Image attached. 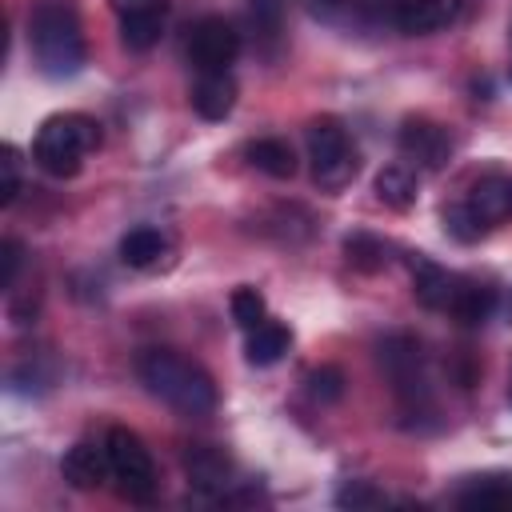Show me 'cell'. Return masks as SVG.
Segmentation results:
<instances>
[{
    "label": "cell",
    "instance_id": "7a4b0ae2",
    "mask_svg": "<svg viewBox=\"0 0 512 512\" xmlns=\"http://www.w3.org/2000/svg\"><path fill=\"white\" fill-rule=\"evenodd\" d=\"M28 48L48 80H68L84 68V28L72 8V0H36L28 12Z\"/></svg>",
    "mask_w": 512,
    "mask_h": 512
},
{
    "label": "cell",
    "instance_id": "603a6c76",
    "mask_svg": "<svg viewBox=\"0 0 512 512\" xmlns=\"http://www.w3.org/2000/svg\"><path fill=\"white\" fill-rule=\"evenodd\" d=\"M460 508H508L512 504V480L504 476H480L468 488L456 492Z\"/></svg>",
    "mask_w": 512,
    "mask_h": 512
},
{
    "label": "cell",
    "instance_id": "cb8c5ba5",
    "mask_svg": "<svg viewBox=\"0 0 512 512\" xmlns=\"http://www.w3.org/2000/svg\"><path fill=\"white\" fill-rule=\"evenodd\" d=\"M264 312H268V308H264V296H260L256 288H248V284H244V288H236V292H232V320H236L244 332H248V328H256L260 320H268Z\"/></svg>",
    "mask_w": 512,
    "mask_h": 512
},
{
    "label": "cell",
    "instance_id": "8992f818",
    "mask_svg": "<svg viewBox=\"0 0 512 512\" xmlns=\"http://www.w3.org/2000/svg\"><path fill=\"white\" fill-rule=\"evenodd\" d=\"M308 164H312V184L320 192H344L356 180L360 152L336 116H316L308 124Z\"/></svg>",
    "mask_w": 512,
    "mask_h": 512
},
{
    "label": "cell",
    "instance_id": "9c48e42d",
    "mask_svg": "<svg viewBox=\"0 0 512 512\" xmlns=\"http://www.w3.org/2000/svg\"><path fill=\"white\" fill-rule=\"evenodd\" d=\"M396 144H400V156H404L408 164L424 168V172H440V168H448L452 148H456L452 132H448L440 120H428V116H408V120L400 124Z\"/></svg>",
    "mask_w": 512,
    "mask_h": 512
},
{
    "label": "cell",
    "instance_id": "3957f363",
    "mask_svg": "<svg viewBox=\"0 0 512 512\" xmlns=\"http://www.w3.org/2000/svg\"><path fill=\"white\" fill-rule=\"evenodd\" d=\"M376 364L388 376L400 412L408 416V424H424L436 416V400H432V384H428V364H424V348L416 336L408 332H392L376 344Z\"/></svg>",
    "mask_w": 512,
    "mask_h": 512
},
{
    "label": "cell",
    "instance_id": "7c38bea8",
    "mask_svg": "<svg viewBox=\"0 0 512 512\" xmlns=\"http://www.w3.org/2000/svg\"><path fill=\"white\" fill-rule=\"evenodd\" d=\"M184 472L188 484L204 496H224V488L232 484V460L216 444H192L184 452Z\"/></svg>",
    "mask_w": 512,
    "mask_h": 512
},
{
    "label": "cell",
    "instance_id": "4316f807",
    "mask_svg": "<svg viewBox=\"0 0 512 512\" xmlns=\"http://www.w3.org/2000/svg\"><path fill=\"white\" fill-rule=\"evenodd\" d=\"M20 264H24V248H20V240L8 236V240L0 244V288H12V284H16Z\"/></svg>",
    "mask_w": 512,
    "mask_h": 512
},
{
    "label": "cell",
    "instance_id": "30bf717a",
    "mask_svg": "<svg viewBox=\"0 0 512 512\" xmlns=\"http://www.w3.org/2000/svg\"><path fill=\"white\" fill-rule=\"evenodd\" d=\"M108 4L120 16V40L128 52H148L160 44L168 0H108Z\"/></svg>",
    "mask_w": 512,
    "mask_h": 512
},
{
    "label": "cell",
    "instance_id": "484cf974",
    "mask_svg": "<svg viewBox=\"0 0 512 512\" xmlns=\"http://www.w3.org/2000/svg\"><path fill=\"white\" fill-rule=\"evenodd\" d=\"M336 504H340V508H380L384 496H380L376 488H368L364 480H348V484L336 492Z\"/></svg>",
    "mask_w": 512,
    "mask_h": 512
},
{
    "label": "cell",
    "instance_id": "4fadbf2b",
    "mask_svg": "<svg viewBox=\"0 0 512 512\" xmlns=\"http://www.w3.org/2000/svg\"><path fill=\"white\" fill-rule=\"evenodd\" d=\"M408 268H412V292H416V300H420L424 308H432V312H448L460 276H452L448 268H440L436 260H428V256H420V252L408 256Z\"/></svg>",
    "mask_w": 512,
    "mask_h": 512
},
{
    "label": "cell",
    "instance_id": "ffe728a7",
    "mask_svg": "<svg viewBox=\"0 0 512 512\" xmlns=\"http://www.w3.org/2000/svg\"><path fill=\"white\" fill-rule=\"evenodd\" d=\"M164 252H168L164 236H160L156 228H148V224L124 232V240H120V260H124L128 268H140V272H144V268H156V264L164 260Z\"/></svg>",
    "mask_w": 512,
    "mask_h": 512
},
{
    "label": "cell",
    "instance_id": "8fae6325",
    "mask_svg": "<svg viewBox=\"0 0 512 512\" xmlns=\"http://www.w3.org/2000/svg\"><path fill=\"white\" fill-rule=\"evenodd\" d=\"M460 16V0H388V20L408 36H428Z\"/></svg>",
    "mask_w": 512,
    "mask_h": 512
},
{
    "label": "cell",
    "instance_id": "2e32d148",
    "mask_svg": "<svg viewBox=\"0 0 512 512\" xmlns=\"http://www.w3.org/2000/svg\"><path fill=\"white\" fill-rule=\"evenodd\" d=\"M292 348V328L280 324V320H260L256 328H248V340H244V356L252 368H272L288 356Z\"/></svg>",
    "mask_w": 512,
    "mask_h": 512
},
{
    "label": "cell",
    "instance_id": "5bb4252c",
    "mask_svg": "<svg viewBox=\"0 0 512 512\" xmlns=\"http://www.w3.org/2000/svg\"><path fill=\"white\" fill-rule=\"evenodd\" d=\"M60 472L72 488L88 492V488H100L104 480H112V468H108V448L104 444H92V440H80L64 452L60 460Z\"/></svg>",
    "mask_w": 512,
    "mask_h": 512
},
{
    "label": "cell",
    "instance_id": "e0dca14e",
    "mask_svg": "<svg viewBox=\"0 0 512 512\" xmlns=\"http://www.w3.org/2000/svg\"><path fill=\"white\" fill-rule=\"evenodd\" d=\"M492 308H496V292L488 284H476V280L460 276V284L452 292V304H448V316L456 324H464V328H476V324H484L492 316Z\"/></svg>",
    "mask_w": 512,
    "mask_h": 512
},
{
    "label": "cell",
    "instance_id": "6da1fadb",
    "mask_svg": "<svg viewBox=\"0 0 512 512\" xmlns=\"http://www.w3.org/2000/svg\"><path fill=\"white\" fill-rule=\"evenodd\" d=\"M140 384L180 416H208L216 408V380L176 348H144L136 356Z\"/></svg>",
    "mask_w": 512,
    "mask_h": 512
},
{
    "label": "cell",
    "instance_id": "9a60e30c",
    "mask_svg": "<svg viewBox=\"0 0 512 512\" xmlns=\"http://www.w3.org/2000/svg\"><path fill=\"white\" fill-rule=\"evenodd\" d=\"M192 112L204 120H224L236 108V80L228 72H200V80L192 84Z\"/></svg>",
    "mask_w": 512,
    "mask_h": 512
},
{
    "label": "cell",
    "instance_id": "5b68a950",
    "mask_svg": "<svg viewBox=\"0 0 512 512\" xmlns=\"http://www.w3.org/2000/svg\"><path fill=\"white\" fill-rule=\"evenodd\" d=\"M508 220H512V176L508 172H484L460 204L444 208V232L460 244H472Z\"/></svg>",
    "mask_w": 512,
    "mask_h": 512
},
{
    "label": "cell",
    "instance_id": "44dd1931",
    "mask_svg": "<svg viewBox=\"0 0 512 512\" xmlns=\"http://www.w3.org/2000/svg\"><path fill=\"white\" fill-rule=\"evenodd\" d=\"M248 28L256 44L268 56H276L280 36H284V0H248Z\"/></svg>",
    "mask_w": 512,
    "mask_h": 512
},
{
    "label": "cell",
    "instance_id": "ba28073f",
    "mask_svg": "<svg viewBox=\"0 0 512 512\" xmlns=\"http://www.w3.org/2000/svg\"><path fill=\"white\" fill-rule=\"evenodd\" d=\"M240 56V32L224 16H204L188 28V64L196 72H228Z\"/></svg>",
    "mask_w": 512,
    "mask_h": 512
},
{
    "label": "cell",
    "instance_id": "f1b7e54d",
    "mask_svg": "<svg viewBox=\"0 0 512 512\" xmlns=\"http://www.w3.org/2000/svg\"><path fill=\"white\" fill-rule=\"evenodd\" d=\"M312 12H320V16H332V12H340L348 0H304Z\"/></svg>",
    "mask_w": 512,
    "mask_h": 512
},
{
    "label": "cell",
    "instance_id": "ac0fdd59",
    "mask_svg": "<svg viewBox=\"0 0 512 512\" xmlns=\"http://www.w3.org/2000/svg\"><path fill=\"white\" fill-rule=\"evenodd\" d=\"M248 160H252L264 176H272V180H292V176H296V152H292V144L280 140V136H260V140H252V144H248Z\"/></svg>",
    "mask_w": 512,
    "mask_h": 512
},
{
    "label": "cell",
    "instance_id": "277c9868",
    "mask_svg": "<svg viewBox=\"0 0 512 512\" xmlns=\"http://www.w3.org/2000/svg\"><path fill=\"white\" fill-rule=\"evenodd\" d=\"M100 148V124L84 112H56L40 124L36 140H32V160L36 168H44L48 176L64 180L76 176L88 160V152Z\"/></svg>",
    "mask_w": 512,
    "mask_h": 512
},
{
    "label": "cell",
    "instance_id": "83f0119b",
    "mask_svg": "<svg viewBox=\"0 0 512 512\" xmlns=\"http://www.w3.org/2000/svg\"><path fill=\"white\" fill-rule=\"evenodd\" d=\"M308 384H312V392H316L320 400H340V392H344L340 368H316V372L308 376Z\"/></svg>",
    "mask_w": 512,
    "mask_h": 512
},
{
    "label": "cell",
    "instance_id": "d4e9b609",
    "mask_svg": "<svg viewBox=\"0 0 512 512\" xmlns=\"http://www.w3.org/2000/svg\"><path fill=\"white\" fill-rule=\"evenodd\" d=\"M20 196V152L12 144L0 148V204L8 208Z\"/></svg>",
    "mask_w": 512,
    "mask_h": 512
},
{
    "label": "cell",
    "instance_id": "d6986e66",
    "mask_svg": "<svg viewBox=\"0 0 512 512\" xmlns=\"http://www.w3.org/2000/svg\"><path fill=\"white\" fill-rule=\"evenodd\" d=\"M416 192H420V188H416V172H412L408 164H384V168L376 172V200H380V204L404 212V208L416 204Z\"/></svg>",
    "mask_w": 512,
    "mask_h": 512
},
{
    "label": "cell",
    "instance_id": "52a82bcc",
    "mask_svg": "<svg viewBox=\"0 0 512 512\" xmlns=\"http://www.w3.org/2000/svg\"><path fill=\"white\" fill-rule=\"evenodd\" d=\"M104 448H108V468H112L116 492L132 504L156 500L160 480H156V464H152V452L144 448V440L132 428H108Z\"/></svg>",
    "mask_w": 512,
    "mask_h": 512
},
{
    "label": "cell",
    "instance_id": "7402d4cb",
    "mask_svg": "<svg viewBox=\"0 0 512 512\" xmlns=\"http://www.w3.org/2000/svg\"><path fill=\"white\" fill-rule=\"evenodd\" d=\"M344 256L356 272H380L392 260V248L372 232H352V236H344Z\"/></svg>",
    "mask_w": 512,
    "mask_h": 512
}]
</instances>
